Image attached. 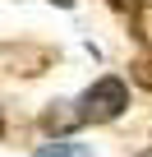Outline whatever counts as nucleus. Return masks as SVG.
<instances>
[{
  "label": "nucleus",
  "mask_w": 152,
  "mask_h": 157,
  "mask_svg": "<svg viewBox=\"0 0 152 157\" xmlns=\"http://www.w3.org/2000/svg\"><path fill=\"white\" fill-rule=\"evenodd\" d=\"M124 106H129V88H124V78H115V74L97 78V83L79 97V116H83V120H92V125L115 120Z\"/></svg>",
  "instance_id": "obj_1"
},
{
  "label": "nucleus",
  "mask_w": 152,
  "mask_h": 157,
  "mask_svg": "<svg viewBox=\"0 0 152 157\" xmlns=\"http://www.w3.org/2000/svg\"><path fill=\"white\" fill-rule=\"evenodd\" d=\"M65 106H69V102H51V106L42 111V129H46V134H60V139H65L74 125L83 120L79 111H65Z\"/></svg>",
  "instance_id": "obj_2"
},
{
  "label": "nucleus",
  "mask_w": 152,
  "mask_h": 157,
  "mask_svg": "<svg viewBox=\"0 0 152 157\" xmlns=\"http://www.w3.org/2000/svg\"><path fill=\"white\" fill-rule=\"evenodd\" d=\"M32 157H92V148L79 139H51V143H37Z\"/></svg>",
  "instance_id": "obj_3"
},
{
  "label": "nucleus",
  "mask_w": 152,
  "mask_h": 157,
  "mask_svg": "<svg viewBox=\"0 0 152 157\" xmlns=\"http://www.w3.org/2000/svg\"><path fill=\"white\" fill-rule=\"evenodd\" d=\"M134 37H138V42L152 51V0H147V5H143L138 14H134Z\"/></svg>",
  "instance_id": "obj_4"
},
{
  "label": "nucleus",
  "mask_w": 152,
  "mask_h": 157,
  "mask_svg": "<svg viewBox=\"0 0 152 157\" xmlns=\"http://www.w3.org/2000/svg\"><path fill=\"white\" fill-rule=\"evenodd\" d=\"M129 78H134L138 88H147V93H152V56H138V60L129 65Z\"/></svg>",
  "instance_id": "obj_5"
},
{
  "label": "nucleus",
  "mask_w": 152,
  "mask_h": 157,
  "mask_svg": "<svg viewBox=\"0 0 152 157\" xmlns=\"http://www.w3.org/2000/svg\"><path fill=\"white\" fill-rule=\"evenodd\" d=\"M147 5V0H111V10H120V14H138Z\"/></svg>",
  "instance_id": "obj_6"
},
{
  "label": "nucleus",
  "mask_w": 152,
  "mask_h": 157,
  "mask_svg": "<svg viewBox=\"0 0 152 157\" xmlns=\"http://www.w3.org/2000/svg\"><path fill=\"white\" fill-rule=\"evenodd\" d=\"M51 5H60V10H69V5H74V0H51Z\"/></svg>",
  "instance_id": "obj_7"
},
{
  "label": "nucleus",
  "mask_w": 152,
  "mask_h": 157,
  "mask_svg": "<svg viewBox=\"0 0 152 157\" xmlns=\"http://www.w3.org/2000/svg\"><path fill=\"white\" fill-rule=\"evenodd\" d=\"M0 134H5V116H0Z\"/></svg>",
  "instance_id": "obj_8"
}]
</instances>
